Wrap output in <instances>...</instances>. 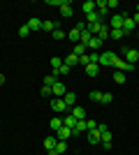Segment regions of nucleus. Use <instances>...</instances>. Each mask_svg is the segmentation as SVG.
Instances as JSON below:
<instances>
[{"label":"nucleus","mask_w":139,"mask_h":155,"mask_svg":"<svg viewBox=\"0 0 139 155\" xmlns=\"http://www.w3.org/2000/svg\"><path fill=\"white\" fill-rule=\"evenodd\" d=\"M0 125H2V123H0Z\"/></svg>","instance_id":"42"},{"label":"nucleus","mask_w":139,"mask_h":155,"mask_svg":"<svg viewBox=\"0 0 139 155\" xmlns=\"http://www.w3.org/2000/svg\"><path fill=\"white\" fill-rule=\"evenodd\" d=\"M60 65H63V60H60V58H51V67H53V70H58Z\"/></svg>","instance_id":"36"},{"label":"nucleus","mask_w":139,"mask_h":155,"mask_svg":"<svg viewBox=\"0 0 139 155\" xmlns=\"http://www.w3.org/2000/svg\"><path fill=\"white\" fill-rule=\"evenodd\" d=\"M51 93H53V97H65L67 88H65V84H63V81H56V84L51 86Z\"/></svg>","instance_id":"4"},{"label":"nucleus","mask_w":139,"mask_h":155,"mask_svg":"<svg viewBox=\"0 0 139 155\" xmlns=\"http://www.w3.org/2000/svg\"><path fill=\"white\" fill-rule=\"evenodd\" d=\"M60 16H65V19H70V16H72V5H70L67 0L60 5Z\"/></svg>","instance_id":"13"},{"label":"nucleus","mask_w":139,"mask_h":155,"mask_svg":"<svg viewBox=\"0 0 139 155\" xmlns=\"http://www.w3.org/2000/svg\"><path fill=\"white\" fill-rule=\"evenodd\" d=\"M63 125H65V127H70V130H74V125H77V118L70 114L67 118H63Z\"/></svg>","instance_id":"25"},{"label":"nucleus","mask_w":139,"mask_h":155,"mask_svg":"<svg viewBox=\"0 0 139 155\" xmlns=\"http://www.w3.org/2000/svg\"><path fill=\"white\" fill-rule=\"evenodd\" d=\"M88 100H93V102H100V100H102V93H100V91H93L91 95H88Z\"/></svg>","instance_id":"31"},{"label":"nucleus","mask_w":139,"mask_h":155,"mask_svg":"<svg viewBox=\"0 0 139 155\" xmlns=\"http://www.w3.org/2000/svg\"><path fill=\"white\" fill-rule=\"evenodd\" d=\"M72 53L77 56V58H81V56H86V46H84V44H74Z\"/></svg>","instance_id":"21"},{"label":"nucleus","mask_w":139,"mask_h":155,"mask_svg":"<svg viewBox=\"0 0 139 155\" xmlns=\"http://www.w3.org/2000/svg\"><path fill=\"white\" fill-rule=\"evenodd\" d=\"M81 9H84V14H91V12H95V2H93V0H86V2L81 5Z\"/></svg>","instance_id":"24"},{"label":"nucleus","mask_w":139,"mask_h":155,"mask_svg":"<svg viewBox=\"0 0 139 155\" xmlns=\"http://www.w3.org/2000/svg\"><path fill=\"white\" fill-rule=\"evenodd\" d=\"M51 37H53V39H56V42H60V39H65V32L60 30V28H56V30H53V32H51Z\"/></svg>","instance_id":"28"},{"label":"nucleus","mask_w":139,"mask_h":155,"mask_svg":"<svg viewBox=\"0 0 139 155\" xmlns=\"http://www.w3.org/2000/svg\"><path fill=\"white\" fill-rule=\"evenodd\" d=\"M63 2H65V0H46V5H49V7H60Z\"/></svg>","instance_id":"35"},{"label":"nucleus","mask_w":139,"mask_h":155,"mask_svg":"<svg viewBox=\"0 0 139 155\" xmlns=\"http://www.w3.org/2000/svg\"><path fill=\"white\" fill-rule=\"evenodd\" d=\"M60 127H63V118H51V130L53 132H58Z\"/></svg>","instance_id":"26"},{"label":"nucleus","mask_w":139,"mask_h":155,"mask_svg":"<svg viewBox=\"0 0 139 155\" xmlns=\"http://www.w3.org/2000/svg\"><path fill=\"white\" fill-rule=\"evenodd\" d=\"M63 63H65L67 67H74V65L79 63V58H77V56H74V53H67V58L63 60Z\"/></svg>","instance_id":"23"},{"label":"nucleus","mask_w":139,"mask_h":155,"mask_svg":"<svg viewBox=\"0 0 139 155\" xmlns=\"http://www.w3.org/2000/svg\"><path fill=\"white\" fill-rule=\"evenodd\" d=\"M107 9H109V7H107V2H104V0H98V2H95V12H98L100 16H102V19H104Z\"/></svg>","instance_id":"14"},{"label":"nucleus","mask_w":139,"mask_h":155,"mask_svg":"<svg viewBox=\"0 0 139 155\" xmlns=\"http://www.w3.org/2000/svg\"><path fill=\"white\" fill-rule=\"evenodd\" d=\"M86 134H88V143H93V146H95V143H102V134H100L98 127L91 130V132H86Z\"/></svg>","instance_id":"8"},{"label":"nucleus","mask_w":139,"mask_h":155,"mask_svg":"<svg viewBox=\"0 0 139 155\" xmlns=\"http://www.w3.org/2000/svg\"><path fill=\"white\" fill-rule=\"evenodd\" d=\"M72 116L77 118V120H84V118H86V109L77 104V107H72Z\"/></svg>","instance_id":"12"},{"label":"nucleus","mask_w":139,"mask_h":155,"mask_svg":"<svg viewBox=\"0 0 139 155\" xmlns=\"http://www.w3.org/2000/svg\"><path fill=\"white\" fill-rule=\"evenodd\" d=\"M111 100H114V95H111V93H102V100H100V102H102V104H109Z\"/></svg>","instance_id":"33"},{"label":"nucleus","mask_w":139,"mask_h":155,"mask_svg":"<svg viewBox=\"0 0 139 155\" xmlns=\"http://www.w3.org/2000/svg\"><path fill=\"white\" fill-rule=\"evenodd\" d=\"M26 26H28V28H30V30L35 32V30H42V21H40V19H35V16H33V19L28 21Z\"/></svg>","instance_id":"15"},{"label":"nucleus","mask_w":139,"mask_h":155,"mask_svg":"<svg viewBox=\"0 0 139 155\" xmlns=\"http://www.w3.org/2000/svg\"><path fill=\"white\" fill-rule=\"evenodd\" d=\"M123 60H125V63H130V65H134V63L139 60V51H137V49H125Z\"/></svg>","instance_id":"5"},{"label":"nucleus","mask_w":139,"mask_h":155,"mask_svg":"<svg viewBox=\"0 0 139 155\" xmlns=\"http://www.w3.org/2000/svg\"><path fill=\"white\" fill-rule=\"evenodd\" d=\"M63 102L67 104V109H72V107H77V93H65V97H63Z\"/></svg>","instance_id":"10"},{"label":"nucleus","mask_w":139,"mask_h":155,"mask_svg":"<svg viewBox=\"0 0 139 155\" xmlns=\"http://www.w3.org/2000/svg\"><path fill=\"white\" fill-rule=\"evenodd\" d=\"M100 46H102V39H100L98 35H95V37H93L91 42H88V46H86V49H93V51H95V49H100Z\"/></svg>","instance_id":"22"},{"label":"nucleus","mask_w":139,"mask_h":155,"mask_svg":"<svg viewBox=\"0 0 139 155\" xmlns=\"http://www.w3.org/2000/svg\"><path fill=\"white\" fill-rule=\"evenodd\" d=\"M102 28H104V23L100 21V23H93V26H88V32L95 37V35H100V30H102Z\"/></svg>","instance_id":"18"},{"label":"nucleus","mask_w":139,"mask_h":155,"mask_svg":"<svg viewBox=\"0 0 139 155\" xmlns=\"http://www.w3.org/2000/svg\"><path fill=\"white\" fill-rule=\"evenodd\" d=\"M134 28H137V23L132 21V16H127V14H123V30H125V35H127L130 30H134Z\"/></svg>","instance_id":"9"},{"label":"nucleus","mask_w":139,"mask_h":155,"mask_svg":"<svg viewBox=\"0 0 139 155\" xmlns=\"http://www.w3.org/2000/svg\"><path fill=\"white\" fill-rule=\"evenodd\" d=\"M58 28V23L56 21H42V30H46V32H53Z\"/></svg>","instance_id":"16"},{"label":"nucleus","mask_w":139,"mask_h":155,"mask_svg":"<svg viewBox=\"0 0 139 155\" xmlns=\"http://www.w3.org/2000/svg\"><path fill=\"white\" fill-rule=\"evenodd\" d=\"M56 81H58V79L53 77V74H49V77H44V86H49V88H51V86L56 84Z\"/></svg>","instance_id":"32"},{"label":"nucleus","mask_w":139,"mask_h":155,"mask_svg":"<svg viewBox=\"0 0 139 155\" xmlns=\"http://www.w3.org/2000/svg\"><path fill=\"white\" fill-rule=\"evenodd\" d=\"M123 35H125V30H109V37L111 39H123Z\"/></svg>","instance_id":"29"},{"label":"nucleus","mask_w":139,"mask_h":155,"mask_svg":"<svg viewBox=\"0 0 139 155\" xmlns=\"http://www.w3.org/2000/svg\"><path fill=\"white\" fill-rule=\"evenodd\" d=\"M79 63L84 65V67H86V65H88V53H86V56H81V58H79Z\"/></svg>","instance_id":"39"},{"label":"nucleus","mask_w":139,"mask_h":155,"mask_svg":"<svg viewBox=\"0 0 139 155\" xmlns=\"http://www.w3.org/2000/svg\"><path fill=\"white\" fill-rule=\"evenodd\" d=\"M114 67H116L118 72H132V70H134V65L125 63V60H123V58H118V56H116V60H114Z\"/></svg>","instance_id":"2"},{"label":"nucleus","mask_w":139,"mask_h":155,"mask_svg":"<svg viewBox=\"0 0 139 155\" xmlns=\"http://www.w3.org/2000/svg\"><path fill=\"white\" fill-rule=\"evenodd\" d=\"M2 84H5V77H2V74H0V86H2Z\"/></svg>","instance_id":"40"},{"label":"nucleus","mask_w":139,"mask_h":155,"mask_svg":"<svg viewBox=\"0 0 139 155\" xmlns=\"http://www.w3.org/2000/svg\"><path fill=\"white\" fill-rule=\"evenodd\" d=\"M51 111H56V114L67 111V104L63 102V97H53V100H51Z\"/></svg>","instance_id":"3"},{"label":"nucleus","mask_w":139,"mask_h":155,"mask_svg":"<svg viewBox=\"0 0 139 155\" xmlns=\"http://www.w3.org/2000/svg\"><path fill=\"white\" fill-rule=\"evenodd\" d=\"M70 134H72V130L63 125V127H60L58 132H56V139H58V141H65V139H70Z\"/></svg>","instance_id":"11"},{"label":"nucleus","mask_w":139,"mask_h":155,"mask_svg":"<svg viewBox=\"0 0 139 155\" xmlns=\"http://www.w3.org/2000/svg\"><path fill=\"white\" fill-rule=\"evenodd\" d=\"M98 72H100V65H95V63L86 65V74L88 77H98Z\"/></svg>","instance_id":"19"},{"label":"nucleus","mask_w":139,"mask_h":155,"mask_svg":"<svg viewBox=\"0 0 139 155\" xmlns=\"http://www.w3.org/2000/svg\"><path fill=\"white\" fill-rule=\"evenodd\" d=\"M114 81H116V84H125V72H114Z\"/></svg>","instance_id":"27"},{"label":"nucleus","mask_w":139,"mask_h":155,"mask_svg":"<svg viewBox=\"0 0 139 155\" xmlns=\"http://www.w3.org/2000/svg\"><path fill=\"white\" fill-rule=\"evenodd\" d=\"M28 32H30V28H28V26H21L19 28V37H28Z\"/></svg>","instance_id":"34"},{"label":"nucleus","mask_w":139,"mask_h":155,"mask_svg":"<svg viewBox=\"0 0 139 155\" xmlns=\"http://www.w3.org/2000/svg\"><path fill=\"white\" fill-rule=\"evenodd\" d=\"M53 93H51V88H49V86H44V88H42V97H51Z\"/></svg>","instance_id":"37"},{"label":"nucleus","mask_w":139,"mask_h":155,"mask_svg":"<svg viewBox=\"0 0 139 155\" xmlns=\"http://www.w3.org/2000/svg\"><path fill=\"white\" fill-rule=\"evenodd\" d=\"M86 19H88V26H93V23H100L102 16H100L98 12H91V14H86Z\"/></svg>","instance_id":"20"},{"label":"nucleus","mask_w":139,"mask_h":155,"mask_svg":"<svg viewBox=\"0 0 139 155\" xmlns=\"http://www.w3.org/2000/svg\"><path fill=\"white\" fill-rule=\"evenodd\" d=\"M107 7H109V9H114V7H118V0H109V2H107Z\"/></svg>","instance_id":"38"},{"label":"nucleus","mask_w":139,"mask_h":155,"mask_svg":"<svg viewBox=\"0 0 139 155\" xmlns=\"http://www.w3.org/2000/svg\"><path fill=\"white\" fill-rule=\"evenodd\" d=\"M114 60H116V53H114V51H104V53H100V65L114 67Z\"/></svg>","instance_id":"1"},{"label":"nucleus","mask_w":139,"mask_h":155,"mask_svg":"<svg viewBox=\"0 0 139 155\" xmlns=\"http://www.w3.org/2000/svg\"><path fill=\"white\" fill-rule=\"evenodd\" d=\"M137 14H139V5H137Z\"/></svg>","instance_id":"41"},{"label":"nucleus","mask_w":139,"mask_h":155,"mask_svg":"<svg viewBox=\"0 0 139 155\" xmlns=\"http://www.w3.org/2000/svg\"><path fill=\"white\" fill-rule=\"evenodd\" d=\"M86 132H88V120H86V118H84V120H77L72 134H86Z\"/></svg>","instance_id":"7"},{"label":"nucleus","mask_w":139,"mask_h":155,"mask_svg":"<svg viewBox=\"0 0 139 155\" xmlns=\"http://www.w3.org/2000/svg\"><path fill=\"white\" fill-rule=\"evenodd\" d=\"M56 143H58L56 137H46V139H44V148L46 150H53V148H56Z\"/></svg>","instance_id":"17"},{"label":"nucleus","mask_w":139,"mask_h":155,"mask_svg":"<svg viewBox=\"0 0 139 155\" xmlns=\"http://www.w3.org/2000/svg\"><path fill=\"white\" fill-rule=\"evenodd\" d=\"M109 26H111V30H123V14H114L109 19Z\"/></svg>","instance_id":"6"},{"label":"nucleus","mask_w":139,"mask_h":155,"mask_svg":"<svg viewBox=\"0 0 139 155\" xmlns=\"http://www.w3.org/2000/svg\"><path fill=\"white\" fill-rule=\"evenodd\" d=\"M56 150H58V155H65L67 153V143L65 141H58V143H56Z\"/></svg>","instance_id":"30"}]
</instances>
